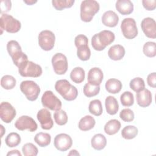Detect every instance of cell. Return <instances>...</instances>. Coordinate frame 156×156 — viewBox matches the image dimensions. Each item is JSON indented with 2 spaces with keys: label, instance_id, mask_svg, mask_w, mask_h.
I'll list each match as a JSON object with an SVG mask.
<instances>
[{
  "label": "cell",
  "instance_id": "1",
  "mask_svg": "<svg viewBox=\"0 0 156 156\" xmlns=\"http://www.w3.org/2000/svg\"><path fill=\"white\" fill-rule=\"evenodd\" d=\"M115 38V36L113 32L110 30H104L94 34L91 38V43L94 49L101 51L113 43Z\"/></svg>",
  "mask_w": 156,
  "mask_h": 156
},
{
  "label": "cell",
  "instance_id": "2",
  "mask_svg": "<svg viewBox=\"0 0 156 156\" xmlns=\"http://www.w3.org/2000/svg\"><path fill=\"white\" fill-rule=\"evenodd\" d=\"M55 89L64 99L68 101L76 99L78 95V91L76 87L66 79L57 80L55 84Z\"/></svg>",
  "mask_w": 156,
  "mask_h": 156
},
{
  "label": "cell",
  "instance_id": "3",
  "mask_svg": "<svg viewBox=\"0 0 156 156\" xmlns=\"http://www.w3.org/2000/svg\"><path fill=\"white\" fill-rule=\"evenodd\" d=\"M99 4L94 0H84L80 4V19L83 22H90L99 10Z\"/></svg>",
  "mask_w": 156,
  "mask_h": 156
},
{
  "label": "cell",
  "instance_id": "4",
  "mask_svg": "<svg viewBox=\"0 0 156 156\" xmlns=\"http://www.w3.org/2000/svg\"><path fill=\"white\" fill-rule=\"evenodd\" d=\"M7 49L13 63L18 68L23 63L28 60V57L21 49L20 44L15 40H10L7 44Z\"/></svg>",
  "mask_w": 156,
  "mask_h": 156
},
{
  "label": "cell",
  "instance_id": "5",
  "mask_svg": "<svg viewBox=\"0 0 156 156\" xmlns=\"http://www.w3.org/2000/svg\"><path fill=\"white\" fill-rule=\"evenodd\" d=\"M0 26L1 34L3 30L9 33H16L20 30L21 27L20 21L14 18L12 15L6 13H2L0 18Z\"/></svg>",
  "mask_w": 156,
  "mask_h": 156
},
{
  "label": "cell",
  "instance_id": "6",
  "mask_svg": "<svg viewBox=\"0 0 156 156\" xmlns=\"http://www.w3.org/2000/svg\"><path fill=\"white\" fill-rule=\"evenodd\" d=\"M19 74L24 77H38L42 74V68L32 61H26L18 67Z\"/></svg>",
  "mask_w": 156,
  "mask_h": 156
},
{
  "label": "cell",
  "instance_id": "7",
  "mask_svg": "<svg viewBox=\"0 0 156 156\" xmlns=\"http://www.w3.org/2000/svg\"><path fill=\"white\" fill-rule=\"evenodd\" d=\"M20 90L30 101H35L40 93L39 85L32 80H24L21 82Z\"/></svg>",
  "mask_w": 156,
  "mask_h": 156
},
{
  "label": "cell",
  "instance_id": "8",
  "mask_svg": "<svg viewBox=\"0 0 156 156\" xmlns=\"http://www.w3.org/2000/svg\"><path fill=\"white\" fill-rule=\"evenodd\" d=\"M41 104L43 107L52 111H57L62 108L61 101L53 93L52 91H46L41 97Z\"/></svg>",
  "mask_w": 156,
  "mask_h": 156
},
{
  "label": "cell",
  "instance_id": "9",
  "mask_svg": "<svg viewBox=\"0 0 156 156\" xmlns=\"http://www.w3.org/2000/svg\"><path fill=\"white\" fill-rule=\"evenodd\" d=\"M38 44L46 51H51L54 46L55 37L54 34L49 30H44L40 32L38 36Z\"/></svg>",
  "mask_w": 156,
  "mask_h": 156
},
{
  "label": "cell",
  "instance_id": "10",
  "mask_svg": "<svg viewBox=\"0 0 156 156\" xmlns=\"http://www.w3.org/2000/svg\"><path fill=\"white\" fill-rule=\"evenodd\" d=\"M121 29L124 37L127 39H133L138 35V29L133 18H124L121 22Z\"/></svg>",
  "mask_w": 156,
  "mask_h": 156
},
{
  "label": "cell",
  "instance_id": "11",
  "mask_svg": "<svg viewBox=\"0 0 156 156\" xmlns=\"http://www.w3.org/2000/svg\"><path fill=\"white\" fill-rule=\"evenodd\" d=\"M53 69L57 74L62 75L66 73L68 69V61L66 57L62 53H56L52 58Z\"/></svg>",
  "mask_w": 156,
  "mask_h": 156
},
{
  "label": "cell",
  "instance_id": "12",
  "mask_svg": "<svg viewBox=\"0 0 156 156\" xmlns=\"http://www.w3.org/2000/svg\"><path fill=\"white\" fill-rule=\"evenodd\" d=\"M15 127L19 130H28L30 132H34L37 129L38 125L30 116L23 115L15 121Z\"/></svg>",
  "mask_w": 156,
  "mask_h": 156
},
{
  "label": "cell",
  "instance_id": "13",
  "mask_svg": "<svg viewBox=\"0 0 156 156\" xmlns=\"http://www.w3.org/2000/svg\"><path fill=\"white\" fill-rule=\"evenodd\" d=\"M54 144L57 150L61 152H65L72 146L73 140L69 135L66 133H60L55 136Z\"/></svg>",
  "mask_w": 156,
  "mask_h": 156
},
{
  "label": "cell",
  "instance_id": "14",
  "mask_svg": "<svg viewBox=\"0 0 156 156\" xmlns=\"http://www.w3.org/2000/svg\"><path fill=\"white\" fill-rule=\"evenodd\" d=\"M16 115L15 108L7 102L0 104V118L5 123H10Z\"/></svg>",
  "mask_w": 156,
  "mask_h": 156
},
{
  "label": "cell",
  "instance_id": "15",
  "mask_svg": "<svg viewBox=\"0 0 156 156\" xmlns=\"http://www.w3.org/2000/svg\"><path fill=\"white\" fill-rule=\"evenodd\" d=\"M37 118L43 129L49 130L53 127L54 122L51 118V114L46 108L40 110L37 113Z\"/></svg>",
  "mask_w": 156,
  "mask_h": 156
},
{
  "label": "cell",
  "instance_id": "16",
  "mask_svg": "<svg viewBox=\"0 0 156 156\" xmlns=\"http://www.w3.org/2000/svg\"><path fill=\"white\" fill-rule=\"evenodd\" d=\"M141 29L145 35L150 38H156V23L150 17L144 18L141 23Z\"/></svg>",
  "mask_w": 156,
  "mask_h": 156
},
{
  "label": "cell",
  "instance_id": "17",
  "mask_svg": "<svg viewBox=\"0 0 156 156\" xmlns=\"http://www.w3.org/2000/svg\"><path fill=\"white\" fill-rule=\"evenodd\" d=\"M136 99L138 105L141 107H147L152 102V94L148 90L144 88L136 94Z\"/></svg>",
  "mask_w": 156,
  "mask_h": 156
},
{
  "label": "cell",
  "instance_id": "18",
  "mask_svg": "<svg viewBox=\"0 0 156 156\" xmlns=\"http://www.w3.org/2000/svg\"><path fill=\"white\" fill-rule=\"evenodd\" d=\"M103 78V72L99 68H93L90 69L88 73V82L93 85H100L102 82Z\"/></svg>",
  "mask_w": 156,
  "mask_h": 156
},
{
  "label": "cell",
  "instance_id": "19",
  "mask_svg": "<svg viewBox=\"0 0 156 156\" xmlns=\"http://www.w3.org/2000/svg\"><path fill=\"white\" fill-rule=\"evenodd\" d=\"M102 24L107 27H114L119 22L118 15L112 10H108L104 12L102 16Z\"/></svg>",
  "mask_w": 156,
  "mask_h": 156
},
{
  "label": "cell",
  "instance_id": "20",
  "mask_svg": "<svg viewBox=\"0 0 156 156\" xmlns=\"http://www.w3.org/2000/svg\"><path fill=\"white\" fill-rule=\"evenodd\" d=\"M115 7L118 12L123 15H129L133 11V4L130 0H118Z\"/></svg>",
  "mask_w": 156,
  "mask_h": 156
},
{
  "label": "cell",
  "instance_id": "21",
  "mask_svg": "<svg viewBox=\"0 0 156 156\" xmlns=\"http://www.w3.org/2000/svg\"><path fill=\"white\" fill-rule=\"evenodd\" d=\"M125 55V49L121 44H115L110 48L108 51L109 58L113 60H120Z\"/></svg>",
  "mask_w": 156,
  "mask_h": 156
},
{
  "label": "cell",
  "instance_id": "22",
  "mask_svg": "<svg viewBox=\"0 0 156 156\" xmlns=\"http://www.w3.org/2000/svg\"><path fill=\"white\" fill-rule=\"evenodd\" d=\"M105 105L106 112L110 115H115L119 110V104L116 99L112 96H108L106 98Z\"/></svg>",
  "mask_w": 156,
  "mask_h": 156
},
{
  "label": "cell",
  "instance_id": "23",
  "mask_svg": "<svg viewBox=\"0 0 156 156\" xmlns=\"http://www.w3.org/2000/svg\"><path fill=\"white\" fill-rule=\"evenodd\" d=\"M95 124L96 121L93 117L90 115H86L80 119L78 127L82 131H88L92 129Z\"/></svg>",
  "mask_w": 156,
  "mask_h": 156
},
{
  "label": "cell",
  "instance_id": "24",
  "mask_svg": "<svg viewBox=\"0 0 156 156\" xmlns=\"http://www.w3.org/2000/svg\"><path fill=\"white\" fill-rule=\"evenodd\" d=\"M105 87L106 90L108 93L116 94L121 90L122 85L121 82L118 79L112 78L107 80Z\"/></svg>",
  "mask_w": 156,
  "mask_h": 156
},
{
  "label": "cell",
  "instance_id": "25",
  "mask_svg": "<svg viewBox=\"0 0 156 156\" xmlns=\"http://www.w3.org/2000/svg\"><path fill=\"white\" fill-rule=\"evenodd\" d=\"M91 146L96 150L100 151L103 149L107 144V140L105 136L101 134L98 133L94 135L91 140Z\"/></svg>",
  "mask_w": 156,
  "mask_h": 156
},
{
  "label": "cell",
  "instance_id": "26",
  "mask_svg": "<svg viewBox=\"0 0 156 156\" xmlns=\"http://www.w3.org/2000/svg\"><path fill=\"white\" fill-rule=\"evenodd\" d=\"M121 128L120 122L115 119H110L104 126V132L109 135L116 134Z\"/></svg>",
  "mask_w": 156,
  "mask_h": 156
},
{
  "label": "cell",
  "instance_id": "27",
  "mask_svg": "<svg viewBox=\"0 0 156 156\" xmlns=\"http://www.w3.org/2000/svg\"><path fill=\"white\" fill-rule=\"evenodd\" d=\"M34 141L39 146L46 147L50 144L51 136L48 133L39 132L35 135Z\"/></svg>",
  "mask_w": 156,
  "mask_h": 156
},
{
  "label": "cell",
  "instance_id": "28",
  "mask_svg": "<svg viewBox=\"0 0 156 156\" xmlns=\"http://www.w3.org/2000/svg\"><path fill=\"white\" fill-rule=\"evenodd\" d=\"M85 71L81 67L74 68L70 73V78L71 80L76 83H80L85 79Z\"/></svg>",
  "mask_w": 156,
  "mask_h": 156
},
{
  "label": "cell",
  "instance_id": "29",
  "mask_svg": "<svg viewBox=\"0 0 156 156\" xmlns=\"http://www.w3.org/2000/svg\"><path fill=\"white\" fill-rule=\"evenodd\" d=\"M89 112L94 116H99L101 115L103 112V108L101 101L99 99H94L91 101L88 106Z\"/></svg>",
  "mask_w": 156,
  "mask_h": 156
},
{
  "label": "cell",
  "instance_id": "30",
  "mask_svg": "<svg viewBox=\"0 0 156 156\" xmlns=\"http://www.w3.org/2000/svg\"><path fill=\"white\" fill-rule=\"evenodd\" d=\"M138 132V130L136 127L130 125L127 126L122 129L121 131V136L124 139L131 140L136 136Z\"/></svg>",
  "mask_w": 156,
  "mask_h": 156
},
{
  "label": "cell",
  "instance_id": "31",
  "mask_svg": "<svg viewBox=\"0 0 156 156\" xmlns=\"http://www.w3.org/2000/svg\"><path fill=\"white\" fill-rule=\"evenodd\" d=\"M5 142L6 145L9 147H16L21 143V136L16 132H11L6 136Z\"/></svg>",
  "mask_w": 156,
  "mask_h": 156
},
{
  "label": "cell",
  "instance_id": "32",
  "mask_svg": "<svg viewBox=\"0 0 156 156\" xmlns=\"http://www.w3.org/2000/svg\"><path fill=\"white\" fill-rule=\"evenodd\" d=\"M16 79L10 75H5L1 79V85L5 90H12L16 85Z\"/></svg>",
  "mask_w": 156,
  "mask_h": 156
},
{
  "label": "cell",
  "instance_id": "33",
  "mask_svg": "<svg viewBox=\"0 0 156 156\" xmlns=\"http://www.w3.org/2000/svg\"><path fill=\"white\" fill-rule=\"evenodd\" d=\"M83 94L88 98L95 96L99 93L100 86L99 85H93L90 83L87 82L83 87Z\"/></svg>",
  "mask_w": 156,
  "mask_h": 156
},
{
  "label": "cell",
  "instance_id": "34",
  "mask_svg": "<svg viewBox=\"0 0 156 156\" xmlns=\"http://www.w3.org/2000/svg\"><path fill=\"white\" fill-rule=\"evenodd\" d=\"M77 48V55L80 60L87 61L90 58L91 51L88 44L83 45Z\"/></svg>",
  "mask_w": 156,
  "mask_h": 156
},
{
  "label": "cell",
  "instance_id": "35",
  "mask_svg": "<svg viewBox=\"0 0 156 156\" xmlns=\"http://www.w3.org/2000/svg\"><path fill=\"white\" fill-rule=\"evenodd\" d=\"M74 0H52L53 7L57 10H62L66 8H70L74 3Z\"/></svg>",
  "mask_w": 156,
  "mask_h": 156
},
{
  "label": "cell",
  "instance_id": "36",
  "mask_svg": "<svg viewBox=\"0 0 156 156\" xmlns=\"http://www.w3.org/2000/svg\"><path fill=\"white\" fill-rule=\"evenodd\" d=\"M143 51L144 54L148 57H154L156 55V44L155 42H146L144 46Z\"/></svg>",
  "mask_w": 156,
  "mask_h": 156
},
{
  "label": "cell",
  "instance_id": "37",
  "mask_svg": "<svg viewBox=\"0 0 156 156\" xmlns=\"http://www.w3.org/2000/svg\"><path fill=\"white\" fill-rule=\"evenodd\" d=\"M54 118L56 124L59 126H63L68 122L67 114L63 110L55 111L54 114Z\"/></svg>",
  "mask_w": 156,
  "mask_h": 156
},
{
  "label": "cell",
  "instance_id": "38",
  "mask_svg": "<svg viewBox=\"0 0 156 156\" xmlns=\"http://www.w3.org/2000/svg\"><path fill=\"white\" fill-rule=\"evenodd\" d=\"M130 88L135 92H138L145 87L144 80L141 77H135L132 79L129 83Z\"/></svg>",
  "mask_w": 156,
  "mask_h": 156
},
{
  "label": "cell",
  "instance_id": "39",
  "mask_svg": "<svg viewBox=\"0 0 156 156\" xmlns=\"http://www.w3.org/2000/svg\"><path fill=\"white\" fill-rule=\"evenodd\" d=\"M121 104L124 107H130L134 103L133 94L130 91H125L120 96Z\"/></svg>",
  "mask_w": 156,
  "mask_h": 156
},
{
  "label": "cell",
  "instance_id": "40",
  "mask_svg": "<svg viewBox=\"0 0 156 156\" xmlns=\"http://www.w3.org/2000/svg\"><path fill=\"white\" fill-rule=\"evenodd\" d=\"M23 154L25 156H36L38 154V148L32 143H27L22 147Z\"/></svg>",
  "mask_w": 156,
  "mask_h": 156
},
{
  "label": "cell",
  "instance_id": "41",
  "mask_svg": "<svg viewBox=\"0 0 156 156\" xmlns=\"http://www.w3.org/2000/svg\"><path fill=\"white\" fill-rule=\"evenodd\" d=\"M120 118L125 122H131L134 119V113L130 108H124L119 113Z\"/></svg>",
  "mask_w": 156,
  "mask_h": 156
},
{
  "label": "cell",
  "instance_id": "42",
  "mask_svg": "<svg viewBox=\"0 0 156 156\" xmlns=\"http://www.w3.org/2000/svg\"><path fill=\"white\" fill-rule=\"evenodd\" d=\"M74 44L76 48L83 45H87L88 44V38L82 34H80L77 35L74 39Z\"/></svg>",
  "mask_w": 156,
  "mask_h": 156
},
{
  "label": "cell",
  "instance_id": "43",
  "mask_svg": "<svg viewBox=\"0 0 156 156\" xmlns=\"http://www.w3.org/2000/svg\"><path fill=\"white\" fill-rule=\"evenodd\" d=\"M142 4L144 9L147 10H154L156 7V1L155 0H143Z\"/></svg>",
  "mask_w": 156,
  "mask_h": 156
},
{
  "label": "cell",
  "instance_id": "44",
  "mask_svg": "<svg viewBox=\"0 0 156 156\" xmlns=\"http://www.w3.org/2000/svg\"><path fill=\"white\" fill-rule=\"evenodd\" d=\"M147 82L149 86L152 88L156 87V73L155 72L149 74L147 77Z\"/></svg>",
  "mask_w": 156,
  "mask_h": 156
},
{
  "label": "cell",
  "instance_id": "45",
  "mask_svg": "<svg viewBox=\"0 0 156 156\" xmlns=\"http://www.w3.org/2000/svg\"><path fill=\"white\" fill-rule=\"evenodd\" d=\"M5 1V5L4 6V8L1 10V12L2 13L3 12V11L5 12H9L10 10L11 6H12V3H11L10 1Z\"/></svg>",
  "mask_w": 156,
  "mask_h": 156
},
{
  "label": "cell",
  "instance_id": "46",
  "mask_svg": "<svg viewBox=\"0 0 156 156\" xmlns=\"http://www.w3.org/2000/svg\"><path fill=\"white\" fill-rule=\"evenodd\" d=\"M7 156H9V155H18V156H21V154L20 153V152L18 150L15 149V150H12V151H10V152H9L7 154Z\"/></svg>",
  "mask_w": 156,
  "mask_h": 156
},
{
  "label": "cell",
  "instance_id": "47",
  "mask_svg": "<svg viewBox=\"0 0 156 156\" xmlns=\"http://www.w3.org/2000/svg\"><path fill=\"white\" fill-rule=\"evenodd\" d=\"M68 155H79L80 154H79V153H78L77 152V151H76V150H75V149H73V150H71V151H70V152L68 154Z\"/></svg>",
  "mask_w": 156,
  "mask_h": 156
},
{
  "label": "cell",
  "instance_id": "48",
  "mask_svg": "<svg viewBox=\"0 0 156 156\" xmlns=\"http://www.w3.org/2000/svg\"><path fill=\"white\" fill-rule=\"evenodd\" d=\"M37 1H24V2L27 4V5H32L35 3H36Z\"/></svg>",
  "mask_w": 156,
  "mask_h": 156
},
{
  "label": "cell",
  "instance_id": "49",
  "mask_svg": "<svg viewBox=\"0 0 156 156\" xmlns=\"http://www.w3.org/2000/svg\"><path fill=\"white\" fill-rule=\"evenodd\" d=\"M1 132H2V133H1V138L2 137V135H3V133H4V131H5V130H4V132H3V130H2V129H3V126L2 125H1Z\"/></svg>",
  "mask_w": 156,
  "mask_h": 156
}]
</instances>
